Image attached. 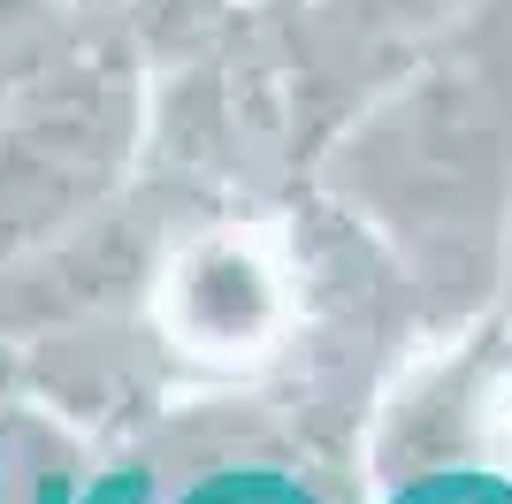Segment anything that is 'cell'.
I'll return each mask as SVG.
<instances>
[{
  "label": "cell",
  "mask_w": 512,
  "mask_h": 504,
  "mask_svg": "<svg viewBox=\"0 0 512 504\" xmlns=\"http://www.w3.org/2000/svg\"><path fill=\"white\" fill-rule=\"evenodd\" d=\"M138 489H146V482H138V474H123V482H100V497H92V504H138ZM39 504H69V482H54V474H46V482H39Z\"/></svg>",
  "instance_id": "obj_2"
},
{
  "label": "cell",
  "mask_w": 512,
  "mask_h": 504,
  "mask_svg": "<svg viewBox=\"0 0 512 504\" xmlns=\"http://www.w3.org/2000/svg\"><path fill=\"white\" fill-rule=\"evenodd\" d=\"M390 504H512V482H505V474L451 466V474H421V482H406Z\"/></svg>",
  "instance_id": "obj_1"
}]
</instances>
